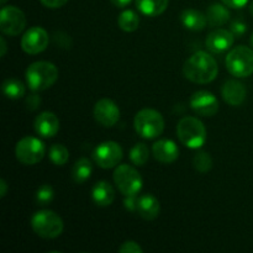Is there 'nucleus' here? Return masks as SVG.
Instances as JSON below:
<instances>
[{"instance_id":"nucleus-33","label":"nucleus","mask_w":253,"mask_h":253,"mask_svg":"<svg viewBox=\"0 0 253 253\" xmlns=\"http://www.w3.org/2000/svg\"><path fill=\"white\" fill-rule=\"evenodd\" d=\"M41 104V98H40L37 94H31L30 96H27L26 99V106L30 110H36L37 108Z\"/></svg>"},{"instance_id":"nucleus-39","label":"nucleus","mask_w":253,"mask_h":253,"mask_svg":"<svg viewBox=\"0 0 253 253\" xmlns=\"http://www.w3.org/2000/svg\"><path fill=\"white\" fill-rule=\"evenodd\" d=\"M250 12H251V15L253 16V0L251 2V5H250Z\"/></svg>"},{"instance_id":"nucleus-27","label":"nucleus","mask_w":253,"mask_h":253,"mask_svg":"<svg viewBox=\"0 0 253 253\" xmlns=\"http://www.w3.org/2000/svg\"><path fill=\"white\" fill-rule=\"evenodd\" d=\"M48 157L54 166H64L69 158V152L64 145L54 143L49 147Z\"/></svg>"},{"instance_id":"nucleus-3","label":"nucleus","mask_w":253,"mask_h":253,"mask_svg":"<svg viewBox=\"0 0 253 253\" xmlns=\"http://www.w3.org/2000/svg\"><path fill=\"white\" fill-rule=\"evenodd\" d=\"M177 135L180 142L192 150L203 147L208 137L204 124L193 116H185L178 123Z\"/></svg>"},{"instance_id":"nucleus-16","label":"nucleus","mask_w":253,"mask_h":253,"mask_svg":"<svg viewBox=\"0 0 253 253\" xmlns=\"http://www.w3.org/2000/svg\"><path fill=\"white\" fill-rule=\"evenodd\" d=\"M35 131L43 138H51L59 131V119L51 111L40 114L35 120Z\"/></svg>"},{"instance_id":"nucleus-6","label":"nucleus","mask_w":253,"mask_h":253,"mask_svg":"<svg viewBox=\"0 0 253 253\" xmlns=\"http://www.w3.org/2000/svg\"><path fill=\"white\" fill-rule=\"evenodd\" d=\"M226 69L231 76L246 78L253 74V49L247 46H237L227 53Z\"/></svg>"},{"instance_id":"nucleus-37","label":"nucleus","mask_w":253,"mask_h":253,"mask_svg":"<svg viewBox=\"0 0 253 253\" xmlns=\"http://www.w3.org/2000/svg\"><path fill=\"white\" fill-rule=\"evenodd\" d=\"M110 1L113 2L116 7H125L127 6L132 0H110Z\"/></svg>"},{"instance_id":"nucleus-38","label":"nucleus","mask_w":253,"mask_h":253,"mask_svg":"<svg viewBox=\"0 0 253 253\" xmlns=\"http://www.w3.org/2000/svg\"><path fill=\"white\" fill-rule=\"evenodd\" d=\"M0 48H1V51H0V57H5V54H6V41H5L4 37H0Z\"/></svg>"},{"instance_id":"nucleus-15","label":"nucleus","mask_w":253,"mask_h":253,"mask_svg":"<svg viewBox=\"0 0 253 253\" xmlns=\"http://www.w3.org/2000/svg\"><path fill=\"white\" fill-rule=\"evenodd\" d=\"M152 155L156 161L168 165V163H173L178 160L179 148L174 141L162 138V140H158L153 143Z\"/></svg>"},{"instance_id":"nucleus-19","label":"nucleus","mask_w":253,"mask_h":253,"mask_svg":"<svg viewBox=\"0 0 253 253\" xmlns=\"http://www.w3.org/2000/svg\"><path fill=\"white\" fill-rule=\"evenodd\" d=\"M91 198L98 207H109L115 200V190L108 182L100 180L93 187Z\"/></svg>"},{"instance_id":"nucleus-31","label":"nucleus","mask_w":253,"mask_h":253,"mask_svg":"<svg viewBox=\"0 0 253 253\" xmlns=\"http://www.w3.org/2000/svg\"><path fill=\"white\" fill-rule=\"evenodd\" d=\"M230 31L235 35V37H242L247 31V25L245 24L244 20L237 19L235 21H232L231 24V30Z\"/></svg>"},{"instance_id":"nucleus-4","label":"nucleus","mask_w":253,"mask_h":253,"mask_svg":"<svg viewBox=\"0 0 253 253\" xmlns=\"http://www.w3.org/2000/svg\"><path fill=\"white\" fill-rule=\"evenodd\" d=\"M31 227L37 236L46 240L57 239L63 232V220L52 210H41L31 217Z\"/></svg>"},{"instance_id":"nucleus-1","label":"nucleus","mask_w":253,"mask_h":253,"mask_svg":"<svg viewBox=\"0 0 253 253\" xmlns=\"http://www.w3.org/2000/svg\"><path fill=\"white\" fill-rule=\"evenodd\" d=\"M219 73L216 61L208 52L198 51L185 61L183 74L188 81L197 84H208L214 81Z\"/></svg>"},{"instance_id":"nucleus-7","label":"nucleus","mask_w":253,"mask_h":253,"mask_svg":"<svg viewBox=\"0 0 253 253\" xmlns=\"http://www.w3.org/2000/svg\"><path fill=\"white\" fill-rule=\"evenodd\" d=\"M44 155H46L44 143L34 136L22 137L15 147V156L17 161L25 166L37 165L43 160Z\"/></svg>"},{"instance_id":"nucleus-2","label":"nucleus","mask_w":253,"mask_h":253,"mask_svg":"<svg viewBox=\"0 0 253 253\" xmlns=\"http://www.w3.org/2000/svg\"><path fill=\"white\" fill-rule=\"evenodd\" d=\"M58 69L51 62L39 61L26 69V83L32 91H42L51 88L58 79Z\"/></svg>"},{"instance_id":"nucleus-29","label":"nucleus","mask_w":253,"mask_h":253,"mask_svg":"<svg viewBox=\"0 0 253 253\" xmlns=\"http://www.w3.org/2000/svg\"><path fill=\"white\" fill-rule=\"evenodd\" d=\"M54 192L53 188L48 184H43L37 189L36 192V202L40 205H47L53 200Z\"/></svg>"},{"instance_id":"nucleus-35","label":"nucleus","mask_w":253,"mask_h":253,"mask_svg":"<svg viewBox=\"0 0 253 253\" xmlns=\"http://www.w3.org/2000/svg\"><path fill=\"white\" fill-rule=\"evenodd\" d=\"M42 2V5H44L46 7L49 9H57V7L63 6L64 4H67L68 0H40Z\"/></svg>"},{"instance_id":"nucleus-11","label":"nucleus","mask_w":253,"mask_h":253,"mask_svg":"<svg viewBox=\"0 0 253 253\" xmlns=\"http://www.w3.org/2000/svg\"><path fill=\"white\" fill-rule=\"evenodd\" d=\"M49 36L44 29L34 26L27 30L21 39V48L27 54H39L47 48Z\"/></svg>"},{"instance_id":"nucleus-18","label":"nucleus","mask_w":253,"mask_h":253,"mask_svg":"<svg viewBox=\"0 0 253 253\" xmlns=\"http://www.w3.org/2000/svg\"><path fill=\"white\" fill-rule=\"evenodd\" d=\"M161 211L160 202L152 194L141 195L137 203V212L142 219L155 220Z\"/></svg>"},{"instance_id":"nucleus-5","label":"nucleus","mask_w":253,"mask_h":253,"mask_svg":"<svg viewBox=\"0 0 253 253\" xmlns=\"http://www.w3.org/2000/svg\"><path fill=\"white\" fill-rule=\"evenodd\" d=\"M133 126L141 137L153 140L162 135L165 130V119L155 109H142L136 114Z\"/></svg>"},{"instance_id":"nucleus-8","label":"nucleus","mask_w":253,"mask_h":253,"mask_svg":"<svg viewBox=\"0 0 253 253\" xmlns=\"http://www.w3.org/2000/svg\"><path fill=\"white\" fill-rule=\"evenodd\" d=\"M113 178L116 188L125 197L137 195L142 189V178L140 173L128 165L118 166Z\"/></svg>"},{"instance_id":"nucleus-24","label":"nucleus","mask_w":253,"mask_h":253,"mask_svg":"<svg viewBox=\"0 0 253 253\" xmlns=\"http://www.w3.org/2000/svg\"><path fill=\"white\" fill-rule=\"evenodd\" d=\"M118 25L123 31L133 32L140 26V17L132 10H125L119 15Z\"/></svg>"},{"instance_id":"nucleus-14","label":"nucleus","mask_w":253,"mask_h":253,"mask_svg":"<svg viewBox=\"0 0 253 253\" xmlns=\"http://www.w3.org/2000/svg\"><path fill=\"white\" fill-rule=\"evenodd\" d=\"M235 42V35L225 29H217L210 32L207 37V48L214 54H221L232 47Z\"/></svg>"},{"instance_id":"nucleus-23","label":"nucleus","mask_w":253,"mask_h":253,"mask_svg":"<svg viewBox=\"0 0 253 253\" xmlns=\"http://www.w3.org/2000/svg\"><path fill=\"white\" fill-rule=\"evenodd\" d=\"M91 172H93V167H91L90 161L84 157L79 158L72 168V178L76 183L82 184L90 178Z\"/></svg>"},{"instance_id":"nucleus-28","label":"nucleus","mask_w":253,"mask_h":253,"mask_svg":"<svg viewBox=\"0 0 253 253\" xmlns=\"http://www.w3.org/2000/svg\"><path fill=\"white\" fill-rule=\"evenodd\" d=\"M193 166L195 170L202 174L208 173L212 168V158L208 152H198L193 158Z\"/></svg>"},{"instance_id":"nucleus-9","label":"nucleus","mask_w":253,"mask_h":253,"mask_svg":"<svg viewBox=\"0 0 253 253\" xmlns=\"http://www.w3.org/2000/svg\"><path fill=\"white\" fill-rule=\"evenodd\" d=\"M26 26V16L19 7L2 6L0 11V30L6 36H17Z\"/></svg>"},{"instance_id":"nucleus-22","label":"nucleus","mask_w":253,"mask_h":253,"mask_svg":"<svg viewBox=\"0 0 253 253\" xmlns=\"http://www.w3.org/2000/svg\"><path fill=\"white\" fill-rule=\"evenodd\" d=\"M207 19L210 26H222L229 21L230 11L225 4H212L207 10Z\"/></svg>"},{"instance_id":"nucleus-26","label":"nucleus","mask_w":253,"mask_h":253,"mask_svg":"<svg viewBox=\"0 0 253 253\" xmlns=\"http://www.w3.org/2000/svg\"><path fill=\"white\" fill-rule=\"evenodd\" d=\"M128 156H130V160L133 165L142 167L147 163L148 158H150V150H148L145 143H136L130 150V155Z\"/></svg>"},{"instance_id":"nucleus-34","label":"nucleus","mask_w":253,"mask_h":253,"mask_svg":"<svg viewBox=\"0 0 253 253\" xmlns=\"http://www.w3.org/2000/svg\"><path fill=\"white\" fill-rule=\"evenodd\" d=\"M222 2L231 9H242L246 6L249 0H222Z\"/></svg>"},{"instance_id":"nucleus-10","label":"nucleus","mask_w":253,"mask_h":253,"mask_svg":"<svg viewBox=\"0 0 253 253\" xmlns=\"http://www.w3.org/2000/svg\"><path fill=\"white\" fill-rule=\"evenodd\" d=\"M124 157L123 148L114 141H105L95 147L93 158L96 165L103 169H110L116 167Z\"/></svg>"},{"instance_id":"nucleus-36","label":"nucleus","mask_w":253,"mask_h":253,"mask_svg":"<svg viewBox=\"0 0 253 253\" xmlns=\"http://www.w3.org/2000/svg\"><path fill=\"white\" fill-rule=\"evenodd\" d=\"M7 189H9V187H7L5 179H0V198H4L6 195Z\"/></svg>"},{"instance_id":"nucleus-32","label":"nucleus","mask_w":253,"mask_h":253,"mask_svg":"<svg viewBox=\"0 0 253 253\" xmlns=\"http://www.w3.org/2000/svg\"><path fill=\"white\" fill-rule=\"evenodd\" d=\"M137 203H138V198L136 197V195L125 197V200H124V205H125V208L131 212L137 211Z\"/></svg>"},{"instance_id":"nucleus-12","label":"nucleus","mask_w":253,"mask_h":253,"mask_svg":"<svg viewBox=\"0 0 253 253\" xmlns=\"http://www.w3.org/2000/svg\"><path fill=\"white\" fill-rule=\"evenodd\" d=\"M94 119L104 127H113L120 120V109L115 101L104 98L94 105Z\"/></svg>"},{"instance_id":"nucleus-40","label":"nucleus","mask_w":253,"mask_h":253,"mask_svg":"<svg viewBox=\"0 0 253 253\" xmlns=\"http://www.w3.org/2000/svg\"><path fill=\"white\" fill-rule=\"evenodd\" d=\"M7 1V0H0V2H1V4L2 5H4L5 4V2H6Z\"/></svg>"},{"instance_id":"nucleus-21","label":"nucleus","mask_w":253,"mask_h":253,"mask_svg":"<svg viewBox=\"0 0 253 253\" xmlns=\"http://www.w3.org/2000/svg\"><path fill=\"white\" fill-rule=\"evenodd\" d=\"M169 0H136V7L141 14L155 17L163 14L168 7Z\"/></svg>"},{"instance_id":"nucleus-13","label":"nucleus","mask_w":253,"mask_h":253,"mask_svg":"<svg viewBox=\"0 0 253 253\" xmlns=\"http://www.w3.org/2000/svg\"><path fill=\"white\" fill-rule=\"evenodd\" d=\"M190 108L198 115L210 118V116H214L219 111V100L210 91H195L192 98H190Z\"/></svg>"},{"instance_id":"nucleus-17","label":"nucleus","mask_w":253,"mask_h":253,"mask_svg":"<svg viewBox=\"0 0 253 253\" xmlns=\"http://www.w3.org/2000/svg\"><path fill=\"white\" fill-rule=\"evenodd\" d=\"M221 95L229 105L240 106L246 100L247 90L241 82L227 81L221 88Z\"/></svg>"},{"instance_id":"nucleus-30","label":"nucleus","mask_w":253,"mask_h":253,"mask_svg":"<svg viewBox=\"0 0 253 253\" xmlns=\"http://www.w3.org/2000/svg\"><path fill=\"white\" fill-rule=\"evenodd\" d=\"M120 253H142L143 249L135 241H126L119 247Z\"/></svg>"},{"instance_id":"nucleus-25","label":"nucleus","mask_w":253,"mask_h":253,"mask_svg":"<svg viewBox=\"0 0 253 253\" xmlns=\"http://www.w3.org/2000/svg\"><path fill=\"white\" fill-rule=\"evenodd\" d=\"M2 89V93L6 98L9 99H20L25 95V89L24 83L19 79H15V78H9L2 83L1 85Z\"/></svg>"},{"instance_id":"nucleus-41","label":"nucleus","mask_w":253,"mask_h":253,"mask_svg":"<svg viewBox=\"0 0 253 253\" xmlns=\"http://www.w3.org/2000/svg\"><path fill=\"white\" fill-rule=\"evenodd\" d=\"M251 46L253 47V35H252V37H251Z\"/></svg>"},{"instance_id":"nucleus-20","label":"nucleus","mask_w":253,"mask_h":253,"mask_svg":"<svg viewBox=\"0 0 253 253\" xmlns=\"http://www.w3.org/2000/svg\"><path fill=\"white\" fill-rule=\"evenodd\" d=\"M180 21L183 26L192 31H202L207 27V14L195 9H185L180 15Z\"/></svg>"}]
</instances>
